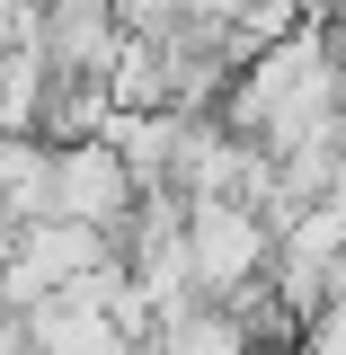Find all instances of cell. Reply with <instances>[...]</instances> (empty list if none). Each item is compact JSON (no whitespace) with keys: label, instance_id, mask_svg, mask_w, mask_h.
Listing matches in <instances>:
<instances>
[{"label":"cell","instance_id":"obj_1","mask_svg":"<svg viewBox=\"0 0 346 355\" xmlns=\"http://www.w3.org/2000/svg\"><path fill=\"white\" fill-rule=\"evenodd\" d=\"M275 214L249 196H187V258H196V293L231 302L240 284H266L275 266Z\"/></svg>","mask_w":346,"mask_h":355},{"label":"cell","instance_id":"obj_3","mask_svg":"<svg viewBox=\"0 0 346 355\" xmlns=\"http://www.w3.org/2000/svg\"><path fill=\"white\" fill-rule=\"evenodd\" d=\"M53 214V133H0V222Z\"/></svg>","mask_w":346,"mask_h":355},{"label":"cell","instance_id":"obj_2","mask_svg":"<svg viewBox=\"0 0 346 355\" xmlns=\"http://www.w3.org/2000/svg\"><path fill=\"white\" fill-rule=\"evenodd\" d=\"M133 205H142V178H133V160L107 142V133L53 142V214L98 222V231H125Z\"/></svg>","mask_w":346,"mask_h":355}]
</instances>
